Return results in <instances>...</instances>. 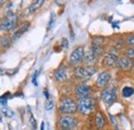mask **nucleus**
Instances as JSON below:
<instances>
[{
    "instance_id": "obj_1",
    "label": "nucleus",
    "mask_w": 134,
    "mask_h": 130,
    "mask_svg": "<svg viewBox=\"0 0 134 130\" xmlns=\"http://www.w3.org/2000/svg\"><path fill=\"white\" fill-rule=\"evenodd\" d=\"M97 72V67L96 66H76L73 69V77L75 80H77L81 83H86L88 80H90L95 73Z\"/></svg>"
},
{
    "instance_id": "obj_2",
    "label": "nucleus",
    "mask_w": 134,
    "mask_h": 130,
    "mask_svg": "<svg viewBox=\"0 0 134 130\" xmlns=\"http://www.w3.org/2000/svg\"><path fill=\"white\" fill-rule=\"evenodd\" d=\"M77 113L82 116H89L96 109V99L92 96L77 99Z\"/></svg>"
},
{
    "instance_id": "obj_3",
    "label": "nucleus",
    "mask_w": 134,
    "mask_h": 130,
    "mask_svg": "<svg viewBox=\"0 0 134 130\" xmlns=\"http://www.w3.org/2000/svg\"><path fill=\"white\" fill-rule=\"evenodd\" d=\"M121 54H122V52L117 49H115V48L109 49L103 55V57L101 59V65H102V67H104L105 69H111V68L116 67L118 59H119V56Z\"/></svg>"
},
{
    "instance_id": "obj_4",
    "label": "nucleus",
    "mask_w": 134,
    "mask_h": 130,
    "mask_svg": "<svg viewBox=\"0 0 134 130\" xmlns=\"http://www.w3.org/2000/svg\"><path fill=\"white\" fill-rule=\"evenodd\" d=\"M58 110H59V113L63 116L74 115L75 113H77V104L72 98L63 97L60 100Z\"/></svg>"
},
{
    "instance_id": "obj_5",
    "label": "nucleus",
    "mask_w": 134,
    "mask_h": 130,
    "mask_svg": "<svg viewBox=\"0 0 134 130\" xmlns=\"http://www.w3.org/2000/svg\"><path fill=\"white\" fill-rule=\"evenodd\" d=\"M101 100L106 105H111L118 100V91L115 86H107L101 90Z\"/></svg>"
},
{
    "instance_id": "obj_6",
    "label": "nucleus",
    "mask_w": 134,
    "mask_h": 130,
    "mask_svg": "<svg viewBox=\"0 0 134 130\" xmlns=\"http://www.w3.org/2000/svg\"><path fill=\"white\" fill-rule=\"evenodd\" d=\"M84 57H85V48L83 46H79L73 50L69 56V64L73 67L80 66L84 63Z\"/></svg>"
},
{
    "instance_id": "obj_7",
    "label": "nucleus",
    "mask_w": 134,
    "mask_h": 130,
    "mask_svg": "<svg viewBox=\"0 0 134 130\" xmlns=\"http://www.w3.org/2000/svg\"><path fill=\"white\" fill-rule=\"evenodd\" d=\"M77 123L79 120L72 115L62 116L58 121V125L62 130H74L77 127Z\"/></svg>"
},
{
    "instance_id": "obj_8",
    "label": "nucleus",
    "mask_w": 134,
    "mask_h": 130,
    "mask_svg": "<svg viewBox=\"0 0 134 130\" xmlns=\"http://www.w3.org/2000/svg\"><path fill=\"white\" fill-rule=\"evenodd\" d=\"M73 93H74V96H75L76 99L91 96V94H92V87L87 85L86 83H81L80 82L79 84L75 85V87L73 89Z\"/></svg>"
},
{
    "instance_id": "obj_9",
    "label": "nucleus",
    "mask_w": 134,
    "mask_h": 130,
    "mask_svg": "<svg viewBox=\"0 0 134 130\" xmlns=\"http://www.w3.org/2000/svg\"><path fill=\"white\" fill-rule=\"evenodd\" d=\"M17 22H18L17 15H15L13 13H9L1 21V23H0V30L1 31H9L10 29H13L16 26Z\"/></svg>"
},
{
    "instance_id": "obj_10",
    "label": "nucleus",
    "mask_w": 134,
    "mask_h": 130,
    "mask_svg": "<svg viewBox=\"0 0 134 130\" xmlns=\"http://www.w3.org/2000/svg\"><path fill=\"white\" fill-rule=\"evenodd\" d=\"M111 79V73L109 69H104L103 71H101L100 73L98 74L96 82H95V87L97 89L102 90L103 88L108 86V83Z\"/></svg>"
},
{
    "instance_id": "obj_11",
    "label": "nucleus",
    "mask_w": 134,
    "mask_h": 130,
    "mask_svg": "<svg viewBox=\"0 0 134 130\" xmlns=\"http://www.w3.org/2000/svg\"><path fill=\"white\" fill-rule=\"evenodd\" d=\"M133 63H134L133 60H131L127 56L121 54L119 56V59H118L116 67H117L118 69L122 70V71H129V70H131V68L133 66Z\"/></svg>"
},
{
    "instance_id": "obj_12",
    "label": "nucleus",
    "mask_w": 134,
    "mask_h": 130,
    "mask_svg": "<svg viewBox=\"0 0 134 130\" xmlns=\"http://www.w3.org/2000/svg\"><path fill=\"white\" fill-rule=\"evenodd\" d=\"M53 75H54V79L56 82L64 83L68 80V69L66 66H60L54 71Z\"/></svg>"
},
{
    "instance_id": "obj_13",
    "label": "nucleus",
    "mask_w": 134,
    "mask_h": 130,
    "mask_svg": "<svg viewBox=\"0 0 134 130\" xmlns=\"http://www.w3.org/2000/svg\"><path fill=\"white\" fill-rule=\"evenodd\" d=\"M99 61V58L93 53V51L90 49L85 52L84 64L88 66H96L97 62Z\"/></svg>"
},
{
    "instance_id": "obj_14",
    "label": "nucleus",
    "mask_w": 134,
    "mask_h": 130,
    "mask_svg": "<svg viewBox=\"0 0 134 130\" xmlns=\"http://www.w3.org/2000/svg\"><path fill=\"white\" fill-rule=\"evenodd\" d=\"M94 125L97 129H103L106 126V119L104 117V115L100 111H97L94 116Z\"/></svg>"
},
{
    "instance_id": "obj_15",
    "label": "nucleus",
    "mask_w": 134,
    "mask_h": 130,
    "mask_svg": "<svg viewBox=\"0 0 134 130\" xmlns=\"http://www.w3.org/2000/svg\"><path fill=\"white\" fill-rule=\"evenodd\" d=\"M29 26H30V22H28V21H25V22H23V23L20 25V27H19V28L17 29V31L14 33V35H13L14 39H17V38H19L20 36H22L24 33L26 32L27 30H28Z\"/></svg>"
},
{
    "instance_id": "obj_16",
    "label": "nucleus",
    "mask_w": 134,
    "mask_h": 130,
    "mask_svg": "<svg viewBox=\"0 0 134 130\" xmlns=\"http://www.w3.org/2000/svg\"><path fill=\"white\" fill-rule=\"evenodd\" d=\"M46 0H33L32 3L29 5L28 7V13L29 14H32V13H35L36 10H38L44 3Z\"/></svg>"
},
{
    "instance_id": "obj_17",
    "label": "nucleus",
    "mask_w": 134,
    "mask_h": 130,
    "mask_svg": "<svg viewBox=\"0 0 134 130\" xmlns=\"http://www.w3.org/2000/svg\"><path fill=\"white\" fill-rule=\"evenodd\" d=\"M91 50L93 51V53L100 59L103 57V55L106 53V51H105V48L103 47V46H95V45H92V47H91Z\"/></svg>"
},
{
    "instance_id": "obj_18",
    "label": "nucleus",
    "mask_w": 134,
    "mask_h": 130,
    "mask_svg": "<svg viewBox=\"0 0 134 130\" xmlns=\"http://www.w3.org/2000/svg\"><path fill=\"white\" fill-rule=\"evenodd\" d=\"M134 94V88L133 87H129L126 86L122 89V95L125 98H130Z\"/></svg>"
},
{
    "instance_id": "obj_19",
    "label": "nucleus",
    "mask_w": 134,
    "mask_h": 130,
    "mask_svg": "<svg viewBox=\"0 0 134 130\" xmlns=\"http://www.w3.org/2000/svg\"><path fill=\"white\" fill-rule=\"evenodd\" d=\"M122 54L134 61V47H125L122 50Z\"/></svg>"
},
{
    "instance_id": "obj_20",
    "label": "nucleus",
    "mask_w": 134,
    "mask_h": 130,
    "mask_svg": "<svg viewBox=\"0 0 134 130\" xmlns=\"http://www.w3.org/2000/svg\"><path fill=\"white\" fill-rule=\"evenodd\" d=\"M124 42L126 47H134V33L127 34L124 38Z\"/></svg>"
},
{
    "instance_id": "obj_21",
    "label": "nucleus",
    "mask_w": 134,
    "mask_h": 130,
    "mask_svg": "<svg viewBox=\"0 0 134 130\" xmlns=\"http://www.w3.org/2000/svg\"><path fill=\"white\" fill-rule=\"evenodd\" d=\"M105 38L103 36H94L92 39V45L95 46H104Z\"/></svg>"
},
{
    "instance_id": "obj_22",
    "label": "nucleus",
    "mask_w": 134,
    "mask_h": 130,
    "mask_svg": "<svg viewBox=\"0 0 134 130\" xmlns=\"http://www.w3.org/2000/svg\"><path fill=\"white\" fill-rule=\"evenodd\" d=\"M1 114L3 115L4 117H6V118H12V117H14V112L10 110V109H7V107H3V109H1Z\"/></svg>"
},
{
    "instance_id": "obj_23",
    "label": "nucleus",
    "mask_w": 134,
    "mask_h": 130,
    "mask_svg": "<svg viewBox=\"0 0 134 130\" xmlns=\"http://www.w3.org/2000/svg\"><path fill=\"white\" fill-rule=\"evenodd\" d=\"M0 42H1L0 45H1L2 48H8L10 46V44H12V39L9 37H4L3 39L0 40Z\"/></svg>"
},
{
    "instance_id": "obj_24",
    "label": "nucleus",
    "mask_w": 134,
    "mask_h": 130,
    "mask_svg": "<svg viewBox=\"0 0 134 130\" xmlns=\"http://www.w3.org/2000/svg\"><path fill=\"white\" fill-rule=\"evenodd\" d=\"M54 105H55L54 100L48 99V100H47V102H46V104H44V107H46V110H47V111H51V110L54 107Z\"/></svg>"
},
{
    "instance_id": "obj_25",
    "label": "nucleus",
    "mask_w": 134,
    "mask_h": 130,
    "mask_svg": "<svg viewBox=\"0 0 134 130\" xmlns=\"http://www.w3.org/2000/svg\"><path fill=\"white\" fill-rule=\"evenodd\" d=\"M30 124L32 125V128L33 129H36V121H35V119H34V117H33V115H31L30 116Z\"/></svg>"
},
{
    "instance_id": "obj_26",
    "label": "nucleus",
    "mask_w": 134,
    "mask_h": 130,
    "mask_svg": "<svg viewBox=\"0 0 134 130\" xmlns=\"http://www.w3.org/2000/svg\"><path fill=\"white\" fill-rule=\"evenodd\" d=\"M7 95H8V93H6V95L0 97V104H3V105L6 104V102H7V98H6V96H7Z\"/></svg>"
},
{
    "instance_id": "obj_27",
    "label": "nucleus",
    "mask_w": 134,
    "mask_h": 130,
    "mask_svg": "<svg viewBox=\"0 0 134 130\" xmlns=\"http://www.w3.org/2000/svg\"><path fill=\"white\" fill-rule=\"evenodd\" d=\"M37 77H38V71L36 70V71L34 72L33 78H32V83H33L34 86H37Z\"/></svg>"
},
{
    "instance_id": "obj_28",
    "label": "nucleus",
    "mask_w": 134,
    "mask_h": 130,
    "mask_svg": "<svg viewBox=\"0 0 134 130\" xmlns=\"http://www.w3.org/2000/svg\"><path fill=\"white\" fill-rule=\"evenodd\" d=\"M61 46H62V48H64V49H66L67 47H68V41H67L66 38H63V39L61 40Z\"/></svg>"
},
{
    "instance_id": "obj_29",
    "label": "nucleus",
    "mask_w": 134,
    "mask_h": 130,
    "mask_svg": "<svg viewBox=\"0 0 134 130\" xmlns=\"http://www.w3.org/2000/svg\"><path fill=\"white\" fill-rule=\"evenodd\" d=\"M53 22H54V16L52 15L51 16V21H50V24H49V29H50L51 27H52V24H53Z\"/></svg>"
},
{
    "instance_id": "obj_30",
    "label": "nucleus",
    "mask_w": 134,
    "mask_h": 130,
    "mask_svg": "<svg viewBox=\"0 0 134 130\" xmlns=\"http://www.w3.org/2000/svg\"><path fill=\"white\" fill-rule=\"evenodd\" d=\"M44 96L47 97V99H50V95H49V91L48 90H44Z\"/></svg>"
},
{
    "instance_id": "obj_31",
    "label": "nucleus",
    "mask_w": 134,
    "mask_h": 130,
    "mask_svg": "<svg viewBox=\"0 0 134 130\" xmlns=\"http://www.w3.org/2000/svg\"><path fill=\"white\" fill-rule=\"evenodd\" d=\"M40 130H44V122L41 123V127H40Z\"/></svg>"
},
{
    "instance_id": "obj_32",
    "label": "nucleus",
    "mask_w": 134,
    "mask_h": 130,
    "mask_svg": "<svg viewBox=\"0 0 134 130\" xmlns=\"http://www.w3.org/2000/svg\"><path fill=\"white\" fill-rule=\"evenodd\" d=\"M7 0H0V5H2V4H4L5 2H6Z\"/></svg>"
},
{
    "instance_id": "obj_33",
    "label": "nucleus",
    "mask_w": 134,
    "mask_h": 130,
    "mask_svg": "<svg viewBox=\"0 0 134 130\" xmlns=\"http://www.w3.org/2000/svg\"><path fill=\"white\" fill-rule=\"evenodd\" d=\"M4 72H5V70L3 68H0V74H3Z\"/></svg>"
},
{
    "instance_id": "obj_34",
    "label": "nucleus",
    "mask_w": 134,
    "mask_h": 130,
    "mask_svg": "<svg viewBox=\"0 0 134 130\" xmlns=\"http://www.w3.org/2000/svg\"><path fill=\"white\" fill-rule=\"evenodd\" d=\"M131 71L134 72V63H133V66H132V68H131Z\"/></svg>"
},
{
    "instance_id": "obj_35",
    "label": "nucleus",
    "mask_w": 134,
    "mask_h": 130,
    "mask_svg": "<svg viewBox=\"0 0 134 130\" xmlns=\"http://www.w3.org/2000/svg\"><path fill=\"white\" fill-rule=\"evenodd\" d=\"M117 1H121V0H117Z\"/></svg>"
}]
</instances>
